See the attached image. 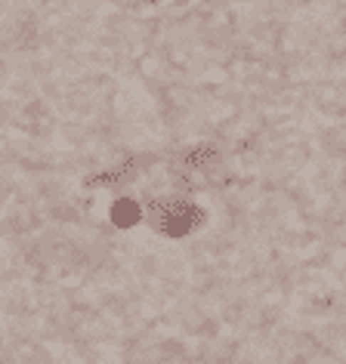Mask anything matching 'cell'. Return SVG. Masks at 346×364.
Masks as SVG:
<instances>
[{
	"label": "cell",
	"mask_w": 346,
	"mask_h": 364,
	"mask_svg": "<svg viewBox=\"0 0 346 364\" xmlns=\"http://www.w3.org/2000/svg\"><path fill=\"white\" fill-rule=\"evenodd\" d=\"M136 4H158V0H136Z\"/></svg>",
	"instance_id": "4"
},
{
	"label": "cell",
	"mask_w": 346,
	"mask_h": 364,
	"mask_svg": "<svg viewBox=\"0 0 346 364\" xmlns=\"http://www.w3.org/2000/svg\"><path fill=\"white\" fill-rule=\"evenodd\" d=\"M142 223L164 238H189L207 225V210L189 195H154L142 204Z\"/></svg>",
	"instance_id": "2"
},
{
	"label": "cell",
	"mask_w": 346,
	"mask_h": 364,
	"mask_svg": "<svg viewBox=\"0 0 346 364\" xmlns=\"http://www.w3.org/2000/svg\"><path fill=\"white\" fill-rule=\"evenodd\" d=\"M232 164L220 145L214 142H198L189 149L177 151L170 161V179L177 182L183 192H211V188H223L232 182Z\"/></svg>",
	"instance_id": "1"
},
{
	"label": "cell",
	"mask_w": 346,
	"mask_h": 364,
	"mask_svg": "<svg viewBox=\"0 0 346 364\" xmlns=\"http://www.w3.org/2000/svg\"><path fill=\"white\" fill-rule=\"evenodd\" d=\"M112 223L117 229H133V225L142 223V204L133 201V198H117L112 204Z\"/></svg>",
	"instance_id": "3"
}]
</instances>
